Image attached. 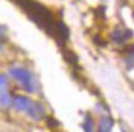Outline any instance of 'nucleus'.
<instances>
[{
  "instance_id": "nucleus-5",
  "label": "nucleus",
  "mask_w": 134,
  "mask_h": 132,
  "mask_svg": "<svg viewBox=\"0 0 134 132\" xmlns=\"http://www.w3.org/2000/svg\"><path fill=\"white\" fill-rule=\"evenodd\" d=\"M32 100L29 99L27 96H24V95H16L14 100H12V104H14V106L16 110L21 112H27L29 111V109L31 107L32 105Z\"/></svg>"
},
{
  "instance_id": "nucleus-7",
  "label": "nucleus",
  "mask_w": 134,
  "mask_h": 132,
  "mask_svg": "<svg viewBox=\"0 0 134 132\" xmlns=\"http://www.w3.org/2000/svg\"><path fill=\"white\" fill-rule=\"evenodd\" d=\"M12 100L14 98H11V95L9 94L6 90L0 91V105L4 107H8L12 104Z\"/></svg>"
},
{
  "instance_id": "nucleus-6",
  "label": "nucleus",
  "mask_w": 134,
  "mask_h": 132,
  "mask_svg": "<svg viewBox=\"0 0 134 132\" xmlns=\"http://www.w3.org/2000/svg\"><path fill=\"white\" fill-rule=\"evenodd\" d=\"M114 126V120L110 116H103L98 124V132H112Z\"/></svg>"
},
{
  "instance_id": "nucleus-9",
  "label": "nucleus",
  "mask_w": 134,
  "mask_h": 132,
  "mask_svg": "<svg viewBox=\"0 0 134 132\" xmlns=\"http://www.w3.org/2000/svg\"><path fill=\"white\" fill-rule=\"evenodd\" d=\"M64 58L66 59V62L71 63V64H76L77 63V57L71 52L70 50H64Z\"/></svg>"
},
{
  "instance_id": "nucleus-2",
  "label": "nucleus",
  "mask_w": 134,
  "mask_h": 132,
  "mask_svg": "<svg viewBox=\"0 0 134 132\" xmlns=\"http://www.w3.org/2000/svg\"><path fill=\"white\" fill-rule=\"evenodd\" d=\"M9 73L16 82L20 83L21 87L27 93H35L37 90V80L31 70L24 67H12L10 68Z\"/></svg>"
},
{
  "instance_id": "nucleus-13",
  "label": "nucleus",
  "mask_w": 134,
  "mask_h": 132,
  "mask_svg": "<svg viewBox=\"0 0 134 132\" xmlns=\"http://www.w3.org/2000/svg\"><path fill=\"white\" fill-rule=\"evenodd\" d=\"M1 48H3V45H1V42H0V51H1Z\"/></svg>"
},
{
  "instance_id": "nucleus-11",
  "label": "nucleus",
  "mask_w": 134,
  "mask_h": 132,
  "mask_svg": "<svg viewBox=\"0 0 134 132\" xmlns=\"http://www.w3.org/2000/svg\"><path fill=\"white\" fill-rule=\"evenodd\" d=\"M5 35H6V27L3 25H0V38L4 37Z\"/></svg>"
},
{
  "instance_id": "nucleus-10",
  "label": "nucleus",
  "mask_w": 134,
  "mask_h": 132,
  "mask_svg": "<svg viewBox=\"0 0 134 132\" xmlns=\"http://www.w3.org/2000/svg\"><path fill=\"white\" fill-rule=\"evenodd\" d=\"M6 87H8V78H6V75L0 74V91L5 90Z\"/></svg>"
},
{
  "instance_id": "nucleus-8",
  "label": "nucleus",
  "mask_w": 134,
  "mask_h": 132,
  "mask_svg": "<svg viewBox=\"0 0 134 132\" xmlns=\"http://www.w3.org/2000/svg\"><path fill=\"white\" fill-rule=\"evenodd\" d=\"M82 130L84 132H96L95 131V126H93L92 117L90 116V114H86L84 122H82Z\"/></svg>"
},
{
  "instance_id": "nucleus-1",
  "label": "nucleus",
  "mask_w": 134,
  "mask_h": 132,
  "mask_svg": "<svg viewBox=\"0 0 134 132\" xmlns=\"http://www.w3.org/2000/svg\"><path fill=\"white\" fill-rule=\"evenodd\" d=\"M17 4L25 14L29 16L31 21H33L40 29L44 30L49 36H52L58 45H63L69 37L68 26L63 21H57L51 13L48 8L44 5L37 3L35 0H12Z\"/></svg>"
},
{
  "instance_id": "nucleus-12",
  "label": "nucleus",
  "mask_w": 134,
  "mask_h": 132,
  "mask_svg": "<svg viewBox=\"0 0 134 132\" xmlns=\"http://www.w3.org/2000/svg\"><path fill=\"white\" fill-rule=\"evenodd\" d=\"M122 132H128V131H127L126 128H123V127H122Z\"/></svg>"
},
{
  "instance_id": "nucleus-4",
  "label": "nucleus",
  "mask_w": 134,
  "mask_h": 132,
  "mask_svg": "<svg viewBox=\"0 0 134 132\" xmlns=\"http://www.w3.org/2000/svg\"><path fill=\"white\" fill-rule=\"evenodd\" d=\"M26 114L29 115V117H31L35 121H40V120H42L46 116V107L41 103L33 101L31 107L29 109V111Z\"/></svg>"
},
{
  "instance_id": "nucleus-3",
  "label": "nucleus",
  "mask_w": 134,
  "mask_h": 132,
  "mask_svg": "<svg viewBox=\"0 0 134 132\" xmlns=\"http://www.w3.org/2000/svg\"><path fill=\"white\" fill-rule=\"evenodd\" d=\"M133 36V31L129 29H121L117 27L113 32L111 33V40L116 45H123L126 43L130 37Z\"/></svg>"
}]
</instances>
